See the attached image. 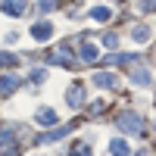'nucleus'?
Listing matches in <instances>:
<instances>
[{
    "mask_svg": "<svg viewBox=\"0 0 156 156\" xmlns=\"http://www.w3.org/2000/svg\"><path fill=\"white\" fill-rule=\"evenodd\" d=\"M69 153H72V156H90V147H87V144H78V147H72Z\"/></svg>",
    "mask_w": 156,
    "mask_h": 156,
    "instance_id": "12",
    "label": "nucleus"
},
{
    "mask_svg": "<svg viewBox=\"0 0 156 156\" xmlns=\"http://www.w3.org/2000/svg\"><path fill=\"white\" fill-rule=\"evenodd\" d=\"M66 100H69V106H72V109H75V106H81V103H84V87H81V84L69 87V97H66Z\"/></svg>",
    "mask_w": 156,
    "mask_h": 156,
    "instance_id": "7",
    "label": "nucleus"
},
{
    "mask_svg": "<svg viewBox=\"0 0 156 156\" xmlns=\"http://www.w3.org/2000/svg\"><path fill=\"white\" fill-rule=\"evenodd\" d=\"M34 119H37V125L50 128V125H56V112L50 109V106H41V109H37V115H34Z\"/></svg>",
    "mask_w": 156,
    "mask_h": 156,
    "instance_id": "3",
    "label": "nucleus"
},
{
    "mask_svg": "<svg viewBox=\"0 0 156 156\" xmlns=\"http://www.w3.org/2000/svg\"><path fill=\"white\" fill-rule=\"evenodd\" d=\"M109 150H112V156H128V153H131V147H128V140H122V137H115L112 144H109Z\"/></svg>",
    "mask_w": 156,
    "mask_h": 156,
    "instance_id": "8",
    "label": "nucleus"
},
{
    "mask_svg": "<svg viewBox=\"0 0 156 156\" xmlns=\"http://www.w3.org/2000/svg\"><path fill=\"white\" fill-rule=\"evenodd\" d=\"M147 37H150V28H147V25L134 28V41H147Z\"/></svg>",
    "mask_w": 156,
    "mask_h": 156,
    "instance_id": "13",
    "label": "nucleus"
},
{
    "mask_svg": "<svg viewBox=\"0 0 156 156\" xmlns=\"http://www.w3.org/2000/svg\"><path fill=\"white\" fill-rule=\"evenodd\" d=\"M90 19L106 22V19H109V9H106V6H94V9H90Z\"/></svg>",
    "mask_w": 156,
    "mask_h": 156,
    "instance_id": "10",
    "label": "nucleus"
},
{
    "mask_svg": "<svg viewBox=\"0 0 156 156\" xmlns=\"http://www.w3.org/2000/svg\"><path fill=\"white\" fill-rule=\"evenodd\" d=\"M41 3H44V0H41Z\"/></svg>",
    "mask_w": 156,
    "mask_h": 156,
    "instance_id": "15",
    "label": "nucleus"
},
{
    "mask_svg": "<svg viewBox=\"0 0 156 156\" xmlns=\"http://www.w3.org/2000/svg\"><path fill=\"white\" fill-rule=\"evenodd\" d=\"M94 84L109 90V87H115V84H119V78H115V75H109V72H97V75H94Z\"/></svg>",
    "mask_w": 156,
    "mask_h": 156,
    "instance_id": "4",
    "label": "nucleus"
},
{
    "mask_svg": "<svg viewBox=\"0 0 156 156\" xmlns=\"http://www.w3.org/2000/svg\"><path fill=\"white\" fill-rule=\"evenodd\" d=\"M81 59H84V62H94V59H97V47H94V44H84V47H81Z\"/></svg>",
    "mask_w": 156,
    "mask_h": 156,
    "instance_id": "9",
    "label": "nucleus"
},
{
    "mask_svg": "<svg viewBox=\"0 0 156 156\" xmlns=\"http://www.w3.org/2000/svg\"><path fill=\"white\" fill-rule=\"evenodd\" d=\"M3 12H9V16H25V0H3Z\"/></svg>",
    "mask_w": 156,
    "mask_h": 156,
    "instance_id": "6",
    "label": "nucleus"
},
{
    "mask_svg": "<svg viewBox=\"0 0 156 156\" xmlns=\"http://www.w3.org/2000/svg\"><path fill=\"white\" fill-rule=\"evenodd\" d=\"M119 128H122V131H128V134H140V131H144L140 115H134V112H122V115H119Z\"/></svg>",
    "mask_w": 156,
    "mask_h": 156,
    "instance_id": "1",
    "label": "nucleus"
},
{
    "mask_svg": "<svg viewBox=\"0 0 156 156\" xmlns=\"http://www.w3.org/2000/svg\"><path fill=\"white\" fill-rule=\"evenodd\" d=\"M19 84H22V78H19V75H3V78H0V97H9Z\"/></svg>",
    "mask_w": 156,
    "mask_h": 156,
    "instance_id": "2",
    "label": "nucleus"
},
{
    "mask_svg": "<svg viewBox=\"0 0 156 156\" xmlns=\"http://www.w3.org/2000/svg\"><path fill=\"white\" fill-rule=\"evenodd\" d=\"M16 56H12V53H0V69H6V66H16Z\"/></svg>",
    "mask_w": 156,
    "mask_h": 156,
    "instance_id": "11",
    "label": "nucleus"
},
{
    "mask_svg": "<svg viewBox=\"0 0 156 156\" xmlns=\"http://www.w3.org/2000/svg\"><path fill=\"white\" fill-rule=\"evenodd\" d=\"M103 44H106V47H115V44H119V37L109 31V34H103Z\"/></svg>",
    "mask_w": 156,
    "mask_h": 156,
    "instance_id": "14",
    "label": "nucleus"
},
{
    "mask_svg": "<svg viewBox=\"0 0 156 156\" xmlns=\"http://www.w3.org/2000/svg\"><path fill=\"white\" fill-rule=\"evenodd\" d=\"M50 34H53V25H50V22H37L31 28V37H37V41H47Z\"/></svg>",
    "mask_w": 156,
    "mask_h": 156,
    "instance_id": "5",
    "label": "nucleus"
}]
</instances>
